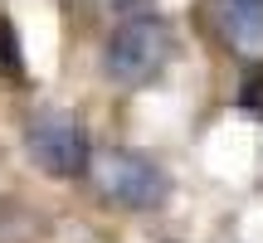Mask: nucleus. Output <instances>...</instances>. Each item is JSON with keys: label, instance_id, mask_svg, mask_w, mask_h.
<instances>
[{"label": "nucleus", "instance_id": "f257e3e1", "mask_svg": "<svg viewBox=\"0 0 263 243\" xmlns=\"http://www.w3.org/2000/svg\"><path fill=\"white\" fill-rule=\"evenodd\" d=\"M88 175H93L98 195L107 199V205L117 209H156L166 205V170L156 166L151 156H141V151H127V146H107L93 156V166H88Z\"/></svg>", "mask_w": 263, "mask_h": 243}, {"label": "nucleus", "instance_id": "20e7f679", "mask_svg": "<svg viewBox=\"0 0 263 243\" xmlns=\"http://www.w3.org/2000/svg\"><path fill=\"white\" fill-rule=\"evenodd\" d=\"M219 34L244 58H263V0H215Z\"/></svg>", "mask_w": 263, "mask_h": 243}, {"label": "nucleus", "instance_id": "7ed1b4c3", "mask_svg": "<svg viewBox=\"0 0 263 243\" xmlns=\"http://www.w3.org/2000/svg\"><path fill=\"white\" fill-rule=\"evenodd\" d=\"M25 146L34 156V166L44 175H59V180H73L93 166V151H88V131L78 127V117L68 112H39L25 131Z\"/></svg>", "mask_w": 263, "mask_h": 243}, {"label": "nucleus", "instance_id": "39448f33", "mask_svg": "<svg viewBox=\"0 0 263 243\" xmlns=\"http://www.w3.org/2000/svg\"><path fill=\"white\" fill-rule=\"evenodd\" d=\"M239 103H244L249 112H254V107L263 112V73L258 78H244V97H239Z\"/></svg>", "mask_w": 263, "mask_h": 243}, {"label": "nucleus", "instance_id": "f03ea898", "mask_svg": "<svg viewBox=\"0 0 263 243\" xmlns=\"http://www.w3.org/2000/svg\"><path fill=\"white\" fill-rule=\"evenodd\" d=\"M166 58H171L166 25H161L156 15H132V19H122V25L112 29L103 64L122 88H141V83H151V78H161Z\"/></svg>", "mask_w": 263, "mask_h": 243}]
</instances>
